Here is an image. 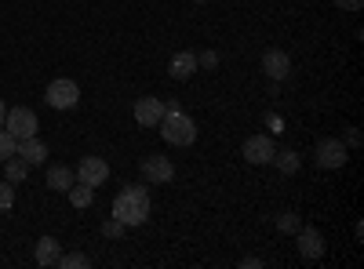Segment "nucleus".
<instances>
[{
  "instance_id": "ddd939ff",
  "label": "nucleus",
  "mask_w": 364,
  "mask_h": 269,
  "mask_svg": "<svg viewBox=\"0 0 364 269\" xmlns=\"http://www.w3.org/2000/svg\"><path fill=\"white\" fill-rule=\"evenodd\" d=\"M171 77L175 80H186L190 73H197V51H178L175 58H171Z\"/></svg>"
},
{
  "instance_id": "b1692460",
  "label": "nucleus",
  "mask_w": 364,
  "mask_h": 269,
  "mask_svg": "<svg viewBox=\"0 0 364 269\" xmlns=\"http://www.w3.org/2000/svg\"><path fill=\"white\" fill-rule=\"evenodd\" d=\"M197 66H204V70H215V66H219V55H215V51H204V55H197Z\"/></svg>"
},
{
  "instance_id": "5701e85b",
  "label": "nucleus",
  "mask_w": 364,
  "mask_h": 269,
  "mask_svg": "<svg viewBox=\"0 0 364 269\" xmlns=\"http://www.w3.org/2000/svg\"><path fill=\"white\" fill-rule=\"evenodd\" d=\"M277 229L281 233H299V215H291V212L277 215Z\"/></svg>"
},
{
  "instance_id": "f8f14e48",
  "label": "nucleus",
  "mask_w": 364,
  "mask_h": 269,
  "mask_svg": "<svg viewBox=\"0 0 364 269\" xmlns=\"http://www.w3.org/2000/svg\"><path fill=\"white\" fill-rule=\"evenodd\" d=\"M262 70H266V77H269V80H284V77L291 73V58H288L284 51L273 48V51H266V55H262Z\"/></svg>"
},
{
  "instance_id": "2eb2a0df",
  "label": "nucleus",
  "mask_w": 364,
  "mask_h": 269,
  "mask_svg": "<svg viewBox=\"0 0 364 269\" xmlns=\"http://www.w3.org/2000/svg\"><path fill=\"white\" fill-rule=\"evenodd\" d=\"M77 182V175L70 171V168H63V164H55V168H48V186L51 190H58V193H66L70 186Z\"/></svg>"
},
{
  "instance_id": "6ab92c4d",
  "label": "nucleus",
  "mask_w": 364,
  "mask_h": 269,
  "mask_svg": "<svg viewBox=\"0 0 364 269\" xmlns=\"http://www.w3.org/2000/svg\"><path fill=\"white\" fill-rule=\"evenodd\" d=\"M58 269H87L91 265V258L84 255V251H70V255H58V262H55Z\"/></svg>"
},
{
  "instance_id": "7ed1b4c3",
  "label": "nucleus",
  "mask_w": 364,
  "mask_h": 269,
  "mask_svg": "<svg viewBox=\"0 0 364 269\" xmlns=\"http://www.w3.org/2000/svg\"><path fill=\"white\" fill-rule=\"evenodd\" d=\"M51 109H73L80 102V87L73 80H51L48 84V99H44Z\"/></svg>"
},
{
  "instance_id": "f03ea898",
  "label": "nucleus",
  "mask_w": 364,
  "mask_h": 269,
  "mask_svg": "<svg viewBox=\"0 0 364 269\" xmlns=\"http://www.w3.org/2000/svg\"><path fill=\"white\" fill-rule=\"evenodd\" d=\"M157 128H161V135H164L168 146H193V142H197V124H193V116H186L182 109L164 113V121H161Z\"/></svg>"
},
{
  "instance_id": "393cba45",
  "label": "nucleus",
  "mask_w": 364,
  "mask_h": 269,
  "mask_svg": "<svg viewBox=\"0 0 364 269\" xmlns=\"http://www.w3.org/2000/svg\"><path fill=\"white\" fill-rule=\"evenodd\" d=\"M336 4H339L343 11H360V4H364V0H336Z\"/></svg>"
},
{
  "instance_id": "4be33fe9",
  "label": "nucleus",
  "mask_w": 364,
  "mask_h": 269,
  "mask_svg": "<svg viewBox=\"0 0 364 269\" xmlns=\"http://www.w3.org/2000/svg\"><path fill=\"white\" fill-rule=\"evenodd\" d=\"M124 229H128V226L120 222V219H113V215H109V219L102 222V233L109 236V241H117V236H124Z\"/></svg>"
},
{
  "instance_id": "a878e982",
  "label": "nucleus",
  "mask_w": 364,
  "mask_h": 269,
  "mask_svg": "<svg viewBox=\"0 0 364 269\" xmlns=\"http://www.w3.org/2000/svg\"><path fill=\"white\" fill-rule=\"evenodd\" d=\"M266 124H269V131H284V124H281V116H266Z\"/></svg>"
},
{
  "instance_id": "423d86ee",
  "label": "nucleus",
  "mask_w": 364,
  "mask_h": 269,
  "mask_svg": "<svg viewBox=\"0 0 364 269\" xmlns=\"http://www.w3.org/2000/svg\"><path fill=\"white\" fill-rule=\"evenodd\" d=\"M73 175H77V182H84V186L95 190V186H102L106 178H109V164H106L102 157H84Z\"/></svg>"
},
{
  "instance_id": "412c9836",
  "label": "nucleus",
  "mask_w": 364,
  "mask_h": 269,
  "mask_svg": "<svg viewBox=\"0 0 364 269\" xmlns=\"http://www.w3.org/2000/svg\"><path fill=\"white\" fill-rule=\"evenodd\" d=\"M11 204H15V182H0V212H11Z\"/></svg>"
},
{
  "instance_id": "0eeeda50",
  "label": "nucleus",
  "mask_w": 364,
  "mask_h": 269,
  "mask_svg": "<svg viewBox=\"0 0 364 269\" xmlns=\"http://www.w3.org/2000/svg\"><path fill=\"white\" fill-rule=\"evenodd\" d=\"M142 178L146 182H154V186H164L175 178V164L168 157H146L142 160Z\"/></svg>"
},
{
  "instance_id": "1a4fd4ad",
  "label": "nucleus",
  "mask_w": 364,
  "mask_h": 269,
  "mask_svg": "<svg viewBox=\"0 0 364 269\" xmlns=\"http://www.w3.org/2000/svg\"><path fill=\"white\" fill-rule=\"evenodd\" d=\"M135 121H139V128H157L164 121V102L161 99H139L135 102Z\"/></svg>"
},
{
  "instance_id": "20e7f679",
  "label": "nucleus",
  "mask_w": 364,
  "mask_h": 269,
  "mask_svg": "<svg viewBox=\"0 0 364 269\" xmlns=\"http://www.w3.org/2000/svg\"><path fill=\"white\" fill-rule=\"evenodd\" d=\"M4 128L15 135V138H29V135H37V113L33 109H26V106H18V109H8V116H4Z\"/></svg>"
},
{
  "instance_id": "9d476101",
  "label": "nucleus",
  "mask_w": 364,
  "mask_h": 269,
  "mask_svg": "<svg viewBox=\"0 0 364 269\" xmlns=\"http://www.w3.org/2000/svg\"><path fill=\"white\" fill-rule=\"evenodd\" d=\"M295 236H299V255L306 258V262H317V258L324 255V236H321L317 229H310V226L302 229V226H299Z\"/></svg>"
},
{
  "instance_id": "39448f33",
  "label": "nucleus",
  "mask_w": 364,
  "mask_h": 269,
  "mask_svg": "<svg viewBox=\"0 0 364 269\" xmlns=\"http://www.w3.org/2000/svg\"><path fill=\"white\" fill-rule=\"evenodd\" d=\"M346 157H350V149L343 146V138H321L317 142V153H314V160L321 168H343Z\"/></svg>"
},
{
  "instance_id": "a211bd4d",
  "label": "nucleus",
  "mask_w": 364,
  "mask_h": 269,
  "mask_svg": "<svg viewBox=\"0 0 364 269\" xmlns=\"http://www.w3.org/2000/svg\"><path fill=\"white\" fill-rule=\"evenodd\" d=\"M66 193H70V204H73V207H91V200H95V190L84 186V182H73Z\"/></svg>"
},
{
  "instance_id": "f257e3e1",
  "label": "nucleus",
  "mask_w": 364,
  "mask_h": 269,
  "mask_svg": "<svg viewBox=\"0 0 364 269\" xmlns=\"http://www.w3.org/2000/svg\"><path fill=\"white\" fill-rule=\"evenodd\" d=\"M113 219H120L124 226H142L149 219V193L146 186H124L113 200Z\"/></svg>"
},
{
  "instance_id": "cd10ccee",
  "label": "nucleus",
  "mask_w": 364,
  "mask_h": 269,
  "mask_svg": "<svg viewBox=\"0 0 364 269\" xmlns=\"http://www.w3.org/2000/svg\"><path fill=\"white\" fill-rule=\"evenodd\" d=\"M197 4H200V0H197Z\"/></svg>"
},
{
  "instance_id": "bb28decb",
  "label": "nucleus",
  "mask_w": 364,
  "mask_h": 269,
  "mask_svg": "<svg viewBox=\"0 0 364 269\" xmlns=\"http://www.w3.org/2000/svg\"><path fill=\"white\" fill-rule=\"evenodd\" d=\"M4 116H8V109H4V99H0V128H4Z\"/></svg>"
},
{
  "instance_id": "4468645a",
  "label": "nucleus",
  "mask_w": 364,
  "mask_h": 269,
  "mask_svg": "<svg viewBox=\"0 0 364 269\" xmlns=\"http://www.w3.org/2000/svg\"><path fill=\"white\" fill-rule=\"evenodd\" d=\"M58 255H63V248H58V241H55V236H41V241H37V265H55L58 262Z\"/></svg>"
},
{
  "instance_id": "f3484780",
  "label": "nucleus",
  "mask_w": 364,
  "mask_h": 269,
  "mask_svg": "<svg viewBox=\"0 0 364 269\" xmlns=\"http://www.w3.org/2000/svg\"><path fill=\"white\" fill-rule=\"evenodd\" d=\"M269 164H277L281 175H295L299 171V153H295V149H281V153H273Z\"/></svg>"
},
{
  "instance_id": "dca6fc26",
  "label": "nucleus",
  "mask_w": 364,
  "mask_h": 269,
  "mask_svg": "<svg viewBox=\"0 0 364 269\" xmlns=\"http://www.w3.org/2000/svg\"><path fill=\"white\" fill-rule=\"evenodd\" d=\"M26 175H29V164H26L18 153H11V157L4 160V178H8V182H26Z\"/></svg>"
},
{
  "instance_id": "6e6552de",
  "label": "nucleus",
  "mask_w": 364,
  "mask_h": 269,
  "mask_svg": "<svg viewBox=\"0 0 364 269\" xmlns=\"http://www.w3.org/2000/svg\"><path fill=\"white\" fill-rule=\"evenodd\" d=\"M240 153H245L248 164H269L277 149H273V138H269V135H252V138L245 142V149H240Z\"/></svg>"
},
{
  "instance_id": "aec40b11",
  "label": "nucleus",
  "mask_w": 364,
  "mask_h": 269,
  "mask_svg": "<svg viewBox=\"0 0 364 269\" xmlns=\"http://www.w3.org/2000/svg\"><path fill=\"white\" fill-rule=\"evenodd\" d=\"M15 149H18V138H15L8 128H0V160H8Z\"/></svg>"
},
{
  "instance_id": "9b49d317",
  "label": "nucleus",
  "mask_w": 364,
  "mask_h": 269,
  "mask_svg": "<svg viewBox=\"0 0 364 269\" xmlns=\"http://www.w3.org/2000/svg\"><path fill=\"white\" fill-rule=\"evenodd\" d=\"M15 153H18L29 168H37V164L48 160V146H44L37 135H29V138H18V149H15Z\"/></svg>"
}]
</instances>
